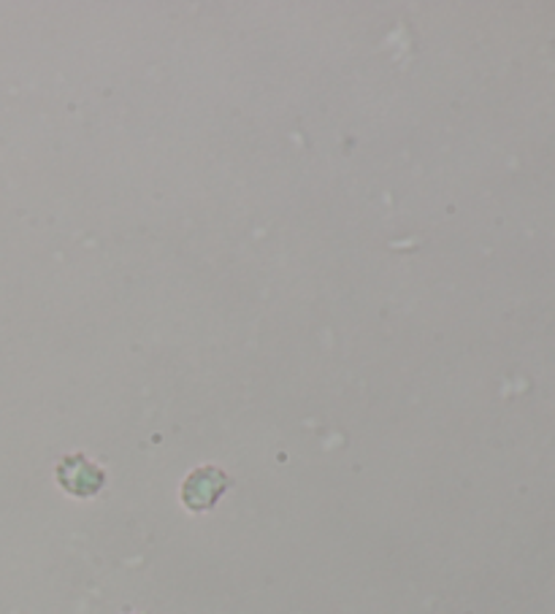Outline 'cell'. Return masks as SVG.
Returning <instances> with one entry per match:
<instances>
[{"instance_id": "obj_1", "label": "cell", "mask_w": 555, "mask_h": 614, "mask_svg": "<svg viewBox=\"0 0 555 614\" xmlns=\"http://www.w3.org/2000/svg\"><path fill=\"white\" fill-rule=\"evenodd\" d=\"M230 485L234 482H230V477L219 466L195 468V471L187 473L185 482H182V490H179L182 507L195 514L209 512V509L217 507L219 498L228 492Z\"/></svg>"}, {"instance_id": "obj_2", "label": "cell", "mask_w": 555, "mask_h": 614, "mask_svg": "<svg viewBox=\"0 0 555 614\" xmlns=\"http://www.w3.org/2000/svg\"><path fill=\"white\" fill-rule=\"evenodd\" d=\"M58 485L73 498H93L106 485V471L88 455H65L58 464Z\"/></svg>"}]
</instances>
